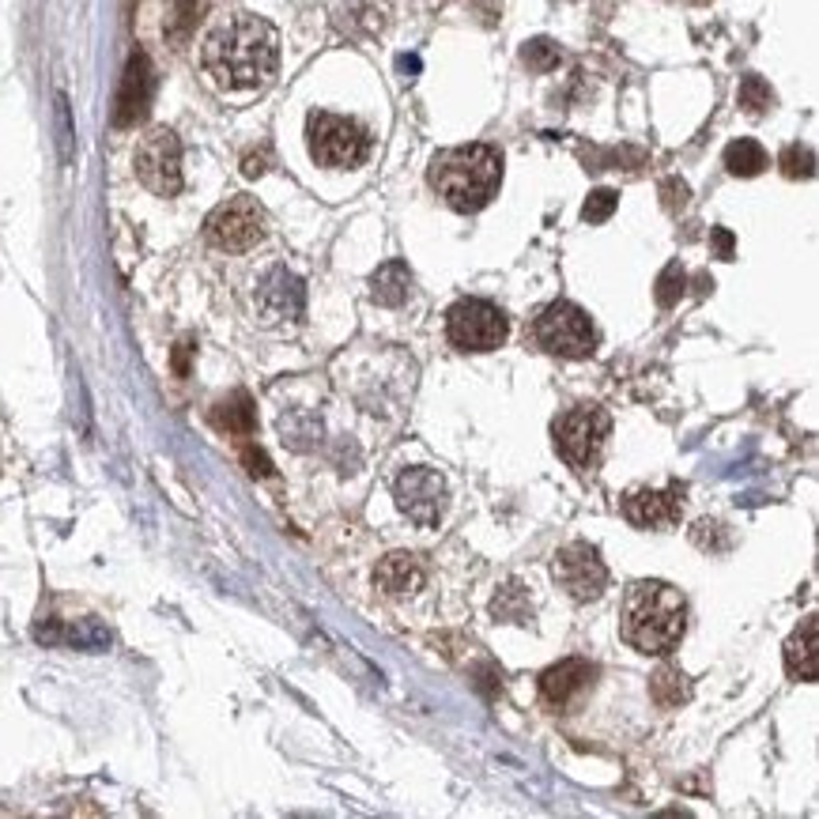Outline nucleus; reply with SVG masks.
Wrapping results in <instances>:
<instances>
[{"mask_svg":"<svg viewBox=\"0 0 819 819\" xmlns=\"http://www.w3.org/2000/svg\"><path fill=\"white\" fill-rule=\"evenodd\" d=\"M201 61L219 91L253 94L273 84L276 65H280V38L273 23H265L261 15L238 12L204 38Z\"/></svg>","mask_w":819,"mask_h":819,"instance_id":"f257e3e1","label":"nucleus"},{"mask_svg":"<svg viewBox=\"0 0 819 819\" xmlns=\"http://www.w3.org/2000/svg\"><path fill=\"white\" fill-rule=\"evenodd\" d=\"M688 627V601L669 582H634L623 596L619 634L639 654H672Z\"/></svg>","mask_w":819,"mask_h":819,"instance_id":"f03ea898","label":"nucleus"},{"mask_svg":"<svg viewBox=\"0 0 819 819\" xmlns=\"http://www.w3.org/2000/svg\"><path fill=\"white\" fill-rule=\"evenodd\" d=\"M427 178H431V186L439 189V197L453 212L472 216V212L488 209L491 197L499 193V181H503V155H499V148H491V144L446 148L431 159Z\"/></svg>","mask_w":819,"mask_h":819,"instance_id":"7ed1b4c3","label":"nucleus"},{"mask_svg":"<svg viewBox=\"0 0 819 819\" xmlns=\"http://www.w3.org/2000/svg\"><path fill=\"white\" fill-rule=\"evenodd\" d=\"M306 144L310 155L322 166H332V171H348V166H360L370 151V137L360 122L340 114H310L306 125Z\"/></svg>","mask_w":819,"mask_h":819,"instance_id":"20e7f679","label":"nucleus"},{"mask_svg":"<svg viewBox=\"0 0 819 819\" xmlns=\"http://www.w3.org/2000/svg\"><path fill=\"white\" fill-rule=\"evenodd\" d=\"M532 337H537V344L544 352L559 355V360H585L596 348L593 322L575 302H552V306L540 310L537 325H532Z\"/></svg>","mask_w":819,"mask_h":819,"instance_id":"39448f33","label":"nucleus"},{"mask_svg":"<svg viewBox=\"0 0 819 819\" xmlns=\"http://www.w3.org/2000/svg\"><path fill=\"white\" fill-rule=\"evenodd\" d=\"M608 412L604 408H570L555 419V446H559L563 461L578 472H590L601 461L604 439H608Z\"/></svg>","mask_w":819,"mask_h":819,"instance_id":"423d86ee","label":"nucleus"},{"mask_svg":"<svg viewBox=\"0 0 819 819\" xmlns=\"http://www.w3.org/2000/svg\"><path fill=\"white\" fill-rule=\"evenodd\" d=\"M204 238L216 250L227 253H245L265 238V209L253 197H230L219 204L209 219H204Z\"/></svg>","mask_w":819,"mask_h":819,"instance_id":"0eeeda50","label":"nucleus"},{"mask_svg":"<svg viewBox=\"0 0 819 819\" xmlns=\"http://www.w3.org/2000/svg\"><path fill=\"white\" fill-rule=\"evenodd\" d=\"M446 332L461 352H495L506 340V317L483 299H461L446 314Z\"/></svg>","mask_w":819,"mask_h":819,"instance_id":"6e6552de","label":"nucleus"},{"mask_svg":"<svg viewBox=\"0 0 819 819\" xmlns=\"http://www.w3.org/2000/svg\"><path fill=\"white\" fill-rule=\"evenodd\" d=\"M396 506L419 529H434L446 511V480L434 468H404L393 483Z\"/></svg>","mask_w":819,"mask_h":819,"instance_id":"1a4fd4ad","label":"nucleus"},{"mask_svg":"<svg viewBox=\"0 0 819 819\" xmlns=\"http://www.w3.org/2000/svg\"><path fill=\"white\" fill-rule=\"evenodd\" d=\"M137 178L155 197H174L181 189V140L171 129H151L140 140Z\"/></svg>","mask_w":819,"mask_h":819,"instance_id":"9d476101","label":"nucleus"},{"mask_svg":"<svg viewBox=\"0 0 819 819\" xmlns=\"http://www.w3.org/2000/svg\"><path fill=\"white\" fill-rule=\"evenodd\" d=\"M555 582L563 585L575 601H596L608 585V567L601 563L596 547L590 544H567L555 555Z\"/></svg>","mask_w":819,"mask_h":819,"instance_id":"9b49d317","label":"nucleus"},{"mask_svg":"<svg viewBox=\"0 0 819 819\" xmlns=\"http://www.w3.org/2000/svg\"><path fill=\"white\" fill-rule=\"evenodd\" d=\"M306 310V288L295 273L288 268H273L265 280L257 284V314L265 325H288L299 322Z\"/></svg>","mask_w":819,"mask_h":819,"instance_id":"f8f14e48","label":"nucleus"},{"mask_svg":"<svg viewBox=\"0 0 819 819\" xmlns=\"http://www.w3.org/2000/svg\"><path fill=\"white\" fill-rule=\"evenodd\" d=\"M151 91H155V76H151V61L148 53H133L129 65H125L122 87H117V110H114V125L117 129H133L148 117L151 106Z\"/></svg>","mask_w":819,"mask_h":819,"instance_id":"ddd939ff","label":"nucleus"},{"mask_svg":"<svg viewBox=\"0 0 819 819\" xmlns=\"http://www.w3.org/2000/svg\"><path fill=\"white\" fill-rule=\"evenodd\" d=\"M683 511V488L672 483L665 491H650V488H634L631 495L623 499V518L639 529H669V525L680 521Z\"/></svg>","mask_w":819,"mask_h":819,"instance_id":"4468645a","label":"nucleus"},{"mask_svg":"<svg viewBox=\"0 0 819 819\" xmlns=\"http://www.w3.org/2000/svg\"><path fill=\"white\" fill-rule=\"evenodd\" d=\"M593 676L596 669L585 657H567V662L544 669V676H540V695H544V703L567 710L570 703H578L593 688Z\"/></svg>","mask_w":819,"mask_h":819,"instance_id":"2eb2a0df","label":"nucleus"},{"mask_svg":"<svg viewBox=\"0 0 819 819\" xmlns=\"http://www.w3.org/2000/svg\"><path fill=\"white\" fill-rule=\"evenodd\" d=\"M374 582H378V590L386 596H412L424 590V563L408 552H393L378 563Z\"/></svg>","mask_w":819,"mask_h":819,"instance_id":"dca6fc26","label":"nucleus"},{"mask_svg":"<svg viewBox=\"0 0 819 819\" xmlns=\"http://www.w3.org/2000/svg\"><path fill=\"white\" fill-rule=\"evenodd\" d=\"M785 669L793 680L812 683L819 676V619L808 616L805 623L793 631V639L785 642Z\"/></svg>","mask_w":819,"mask_h":819,"instance_id":"f3484780","label":"nucleus"},{"mask_svg":"<svg viewBox=\"0 0 819 819\" xmlns=\"http://www.w3.org/2000/svg\"><path fill=\"white\" fill-rule=\"evenodd\" d=\"M370 295H374V302H381V306H401V302H408V295H412L408 265H404V261H386V265L374 273Z\"/></svg>","mask_w":819,"mask_h":819,"instance_id":"a211bd4d","label":"nucleus"},{"mask_svg":"<svg viewBox=\"0 0 819 819\" xmlns=\"http://www.w3.org/2000/svg\"><path fill=\"white\" fill-rule=\"evenodd\" d=\"M212 424L219 427L224 434H235V439H245V434H253V427H257V416H253V401L250 393H230L224 404H216V412H212Z\"/></svg>","mask_w":819,"mask_h":819,"instance_id":"6ab92c4d","label":"nucleus"},{"mask_svg":"<svg viewBox=\"0 0 819 819\" xmlns=\"http://www.w3.org/2000/svg\"><path fill=\"white\" fill-rule=\"evenodd\" d=\"M204 12H209V0H171V4H166V20H163L166 38H171L174 46H181L197 30V23L204 20Z\"/></svg>","mask_w":819,"mask_h":819,"instance_id":"aec40b11","label":"nucleus"},{"mask_svg":"<svg viewBox=\"0 0 819 819\" xmlns=\"http://www.w3.org/2000/svg\"><path fill=\"white\" fill-rule=\"evenodd\" d=\"M726 166L733 178H755V174L767 171V151L755 140H733L726 148Z\"/></svg>","mask_w":819,"mask_h":819,"instance_id":"412c9836","label":"nucleus"},{"mask_svg":"<svg viewBox=\"0 0 819 819\" xmlns=\"http://www.w3.org/2000/svg\"><path fill=\"white\" fill-rule=\"evenodd\" d=\"M650 691H654L657 706H665V710H672V706L688 703V695H691L688 676L676 672V669H662V672H657L654 680H650Z\"/></svg>","mask_w":819,"mask_h":819,"instance_id":"4be33fe9","label":"nucleus"},{"mask_svg":"<svg viewBox=\"0 0 819 819\" xmlns=\"http://www.w3.org/2000/svg\"><path fill=\"white\" fill-rule=\"evenodd\" d=\"M521 61H525V68H532V73H552V68H559L563 50L552 42V38H532V42L521 46Z\"/></svg>","mask_w":819,"mask_h":819,"instance_id":"5701e85b","label":"nucleus"},{"mask_svg":"<svg viewBox=\"0 0 819 819\" xmlns=\"http://www.w3.org/2000/svg\"><path fill=\"white\" fill-rule=\"evenodd\" d=\"M741 106L747 110L752 117H759V114H767L770 110V102H774V91H770V84L763 76H744L741 79Z\"/></svg>","mask_w":819,"mask_h":819,"instance_id":"b1692460","label":"nucleus"},{"mask_svg":"<svg viewBox=\"0 0 819 819\" xmlns=\"http://www.w3.org/2000/svg\"><path fill=\"white\" fill-rule=\"evenodd\" d=\"M683 284H688V273L680 268V261L665 265V273L657 276V306H676L683 295Z\"/></svg>","mask_w":819,"mask_h":819,"instance_id":"393cba45","label":"nucleus"},{"mask_svg":"<svg viewBox=\"0 0 819 819\" xmlns=\"http://www.w3.org/2000/svg\"><path fill=\"white\" fill-rule=\"evenodd\" d=\"M782 174L785 178H812L816 174V155H812V148H801V144H790L782 151Z\"/></svg>","mask_w":819,"mask_h":819,"instance_id":"a878e982","label":"nucleus"},{"mask_svg":"<svg viewBox=\"0 0 819 819\" xmlns=\"http://www.w3.org/2000/svg\"><path fill=\"white\" fill-rule=\"evenodd\" d=\"M616 204H619L616 189H593L590 201L582 204V219H585V224H604V219L616 212Z\"/></svg>","mask_w":819,"mask_h":819,"instance_id":"bb28decb","label":"nucleus"},{"mask_svg":"<svg viewBox=\"0 0 819 819\" xmlns=\"http://www.w3.org/2000/svg\"><path fill=\"white\" fill-rule=\"evenodd\" d=\"M242 461L250 465L253 476H273V465H268V457H265V453H261L257 446H245V450H242Z\"/></svg>","mask_w":819,"mask_h":819,"instance_id":"cd10ccee","label":"nucleus"},{"mask_svg":"<svg viewBox=\"0 0 819 819\" xmlns=\"http://www.w3.org/2000/svg\"><path fill=\"white\" fill-rule=\"evenodd\" d=\"M714 250H718V257H733V235H729L726 227H718L714 230Z\"/></svg>","mask_w":819,"mask_h":819,"instance_id":"c85d7f7f","label":"nucleus"},{"mask_svg":"<svg viewBox=\"0 0 819 819\" xmlns=\"http://www.w3.org/2000/svg\"><path fill=\"white\" fill-rule=\"evenodd\" d=\"M58 117H61V133H65V159H73V140H68V102L58 99Z\"/></svg>","mask_w":819,"mask_h":819,"instance_id":"c756f323","label":"nucleus"},{"mask_svg":"<svg viewBox=\"0 0 819 819\" xmlns=\"http://www.w3.org/2000/svg\"><path fill=\"white\" fill-rule=\"evenodd\" d=\"M174 370H178L181 378L189 374V344H178V348H174Z\"/></svg>","mask_w":819,"mask_h":819,"instance_id":"7c9ffc66","label":"nucleus"},{"mask_svg":"<svg viewBox=\"0 0 819 819\" xmlns=\"http://www.w3.org/2000/svg\"><path fill=\"white\" fill-rule=\"evenodd\" d=\"M416 68H419L416 58H401V73H416Z\"/></svg>","mask_w":819,"mask_h":819,"instance_id":"2f4dec72","label":"nucleus"},{"mask_svg":"<svg viewBox=\"0 0 819 819\" xmlns=\"http://www.w3.org/2000/svg\"><path fill=\"white\" fill-rule=\"evenodd\" d=\"M691 4H706V0H691Z\"/></svg>","mask_w":819,"mask_h":819,"instance_id":"473e14b6","label":"nucleus"}]
</instances>
